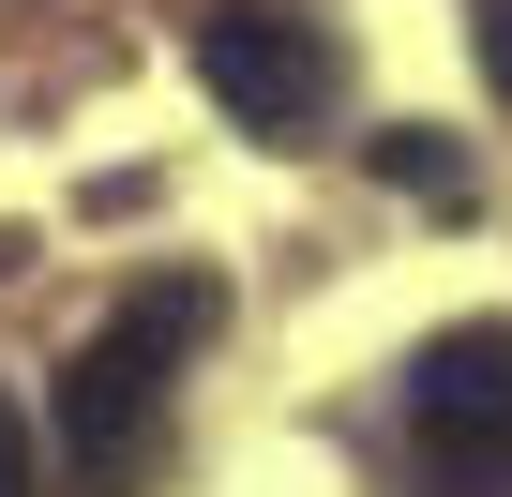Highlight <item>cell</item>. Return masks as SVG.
Instances as JSON below:
<instances>
[{
	"mask_svg": "<svg viewBox=\"0 0 512 497\" xmlns=\"http://www.w3.org/2000/svg\"><path fill=\"white\" fill-rule=\"evenodd\" d=\"M0 497H31V422L0 407Z\"/></svg>",
	"mask_w": 512,
	"mask_h": 497,
	"instance_id": "5",
	"label": "cell"
},
{
	"mask_svg": "<svg viewBox=\"0 0 512 497\" xmlns=\"http://www.w3.org/2000/svg\"><path fill=\"white\" fill-rule=\"evenodd\" d=\"M196 76H211V106L241 136H302L332 106V46H317V16H287V0H211L196 16Z\"/></svg>",
	"mask_w": 512,
	"mask_h": 497,
	"instance_id": "3",
	"label": "cell"
},
{
	"mask_svg": "<svg viewBox=\"0 0 512 497\" xmlns=\"http://www.w3.org/2000/svg\"><path fill=\"white\" fill-rule=\"evenodd\" d=\"M482 76L512 91V0H482Z\"/></svg>",
	"mask_w": 512,
	"mask_h": 497,
	"instance_id": "6",
	"label": "cell"
},
{
	"mask_svg": "<svg viewBox=\"0 0 512 497\" xmlns=\"http://www.w3.org/2000/svg\"><path fill=\"white\" fill-rule=\"evenodd\" d=\"M407 452L452 497H512V317H467L407 362Z\"/></svg>",
	"mask_w": 512,
	"mask_h": 497,
	"instance_id": "2",
	"label": "cell"
},
{
	"mask_svg": "<svg viewBox=\"0 0 512 497\" xmlns=\"http://www.w3.org/2000/svg\"><path fill=\"white\" fill-rule=\"evenodd\" d=\"M211 317H226L211 272H151V287L61 362V467H76V497H136V482L166 467V392H181V362H196Z\"/></svg>",
	"mask_w": 512,
	"mask_h": 497,
	"instance_id": "1",
	"label": "cell"
},
{
	"mask_svg": "<svg viewBox=\"0 0 512 497\" xmlns=\"http://www.w3.org/2000/svg\"><path fill=\"white\" fill-rule=\"evenodd\" d=\"M377 166H392L407 196H437V211L467 196V166H452V136H422V121H392V136H377Z\"/></svg>",
	"mask_w": 512,
	"mask_h": 497,
	"instance_id": "4",
	"label": "cell"
}]
</instances>
